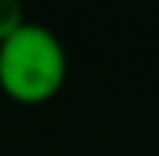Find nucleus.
Listing matches in <instances>:
<instances>
[{"mask_svg":"<svg viewBox=\"0 0 159 156\" xmlns=\"http://www.w3.org/2000/svg\"><path fill=\"white\" fill-rule=\"evenodd\" d=\"M67 80V49L43 21H25L0 43V89L19 104H40Z\"/></svg>","mask_w":159,"mask_h":156,"instance_id":"obj_1","label":"nucleus"},{"mask_svg":"<svg viewBox=\"0 0 159 156\" xmlns=\"http://www.w3.org/2000/svg\"><path fill=\"white\" fill-rule=\"evenodd\" d=\"M25 21L28 19H25V3L21 0H0V43Z\"/></svg>","mask_w":159,"mask_h":156,"instance_id":"obj_2","label":"nucleus"}]
</instances>
